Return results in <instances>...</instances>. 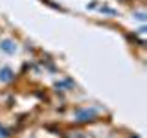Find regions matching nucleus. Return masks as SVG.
<instances>
[{"label":"nucleus","instance_id":"1","mask_svg":"<svg viewBox=\"0 0 147 138\" xmlns=\"http://www.w3.org/2000/svg\"><path fill=\"white\" fill-rule=\"evenodd\" d=\"M9 79H13V72L9 68H2L0 70V81H9Z\"/></svg>","mask_w":147,"mask_h":138},{"label":"nucleus","instance_id":"2","mask_svg":"<svg viewBox=\"0 0 147 138\" xmlns=\"http://www.w3.org/2000/svg\"><path fill=\"white\" fill-rule=\"evenodd\" d=\"M0 48H2L4 52H7V53H13V52H15V46H13V43H9V41H4V43L0 44Z\"/></svg>","mask_w":147,"mask_h":138},{"label":"nucleus","instance_id":"3","mask_svg":"<svg viewBox=\"0 0 147 138\" xmlns=\"http://www.w3.org/2000/svg\"><path fill=\"white\" fill-rule=\"evenodd\" d=\"M77 116H81L79 120H90V116H92V110H83V112H77Z\"/></svg>","mask_w":147,"mask_h":138}]
</instances>
